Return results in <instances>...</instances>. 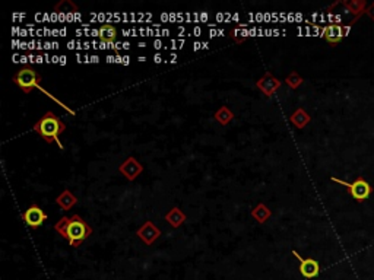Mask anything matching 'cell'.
Listing matches in <instances>:
<instances>
[{
	"instance_id": "1",
	"label": "cell",
	"mask_w": 374,
	"mask_h": 280,
	"mask_svg": "<svg viewBox=\"0 0 374 280\" xmlns=\"http://www.w3.org/2000/svg\"><path fill=\"white\" fill-rule=\"evenodd\" d=\"M54 230L60 237H63L73 248L82 245V242L88 240L92 234V228L79 215H73L70 217L63 216L54 225Z\"/></svg>"
},
{
	"instance_id": "2",
	"label": "cell",
	"mask_w": 374,
	"mask_h": 280,
	"mask_svg": "<svg viewBox=\"0 0 374 280\" xmlns=\"http://www.w3.org/2000/svg\"><path fill=\"white\" fill-rule=\"evenodd\" d=\"M34 130L41 136V139L46 140L49 145L56 142L60 149H63V145L60 143L59 136L66 130V124L60 120V117L54 114L53 111H47L34 124Z\"/></svg>"
},
{
	"instance_id": "3",
	"label": "cell",
	"mask_w": 374,
	"mask_h": 280,
	"mask_svg": "<svg viewBox=\"0 0 374 280\" xmlns=\"http://www.w3.org/2000/svg\"><path fill=\"white\" fill-rule=\"evenodd\" d=\"M43 77L39 73H37V70L34 67H21L12 77V82L19 88L21 90H24V94H29L34 88H39V83H41Z\"/></svg>"
},
{
	"instance_id": "4",
	"label": "cell",
	"mask_w": 374,
	"mask_h": 280,
	"mask_svg": "<svg viewBox=\"0 0 374 280\" xmlns=\"http://www.w3.org/2000/svg\"><path fill=\"white\" fill-rule=\"evenodd\" d=\"M332 181H334V182H338V184H341V185H344V187H347L349 196H351L354 200H357L358 203H362L364 200H367V199L370 197V194L373 193V187H371L365 179L362 178V177H358V178L355 179V181H352V182L335 178V177H332Z\"/></svg>"
},
{
	"instance_id": "5",
	"label": "cell",
	"mask_w": 374,
	"mask_h": 280,
	"mask_svg": "<svg viewBox=\"0 0 374 280\" xmlns=\"http://www.w3.org/2000/svg\"><path fill=\"white\" fill-rule=\"evenodd\" d=\"M22 217H24V222L29 228L37 229L47 220V213L39 207L38 204H31L22 213Z\"/></svg>"
},
{
	"instance_id": "6",
	"label": "cell",
	"mask_w": 374,
	"mask_h": 280,
	"mask_svg": "<svg viewBox=\"0 0 374 280\" xmlns=\"http://www.w3.org/2000/svg\"><path fill=\"white\" fill-rule=\"evenodd\" d=\"M293 255L300 261V273L304 279H314L320 273V266L314 258H304L298 254L296 250H293Z\"/></svg>"
},
{
	"instance_id": "7",
	"label": "cell",
	"mask_w": 374,
	"mask_h": 280,
	"mask_svg": "<svg viewBox=\"0 0 374 280\" xmlns=\"http://www.w3.org/2000/svg\"><path fill=\"white\" fill-rule=\"evenodd\" d=\"M281 85H282V82H281L278 77L273 76L271 72H266V73L256 82L258 89L260 90L263 95H266V97H272L276 90L281 88Z\"/></svg>"
},
{
	"instance_id": "8",
	"label": "cell",
	"mask_w": 374,
	"mask_h": 280,
	"mask_svg": "<svg viewBox=\"0 0 374 280\" xmlns=\"http://www.w3.org/2000/svg\"><path fill=\"white\" fill-rule=\"evenodd\" d=\"M118 171H120L126 178L129 179V181H135V179L138 178V177L143 172V166L136 158L129 156L121 165L118 166Z\"/></svg>"
},
{
	"instance_id": "9",
	"label": "cell",
	"mask_w": 374,
	"mask_h": 280,
	"mask_svg": "<svg viewBox=\"0 0 374 280\" xmlns=\"http://www.w3.org/2000/svg\"><path fill=\"white\" fill-rule=\"evenodd\" d=\"M136 235L145 242V245H152L161 237V230L156 228V225H155L154 222L146 220L142 226L138 229Z\"/></svg>"
},
{
	"instance_id": "10",
	"label": "cell",
	"mask_w": 374,
	"mask_h": 280,
	"mask_svg": "<svg viewBox=\"0 0 374 280\" xmlns=\"http://www.w3.org/2000/svg\"><path fill=\"white\" fill-rule=\"evenodd\" d=\"M344 37V28L338 24H332L323 28V38L330 44H338Z\"/></svg>"
},
{
	"instance_id": "11",
	"label": "cell",
	"mask_w": 374,
	"mask_h": 280,
	"mask_svg": "<svg viewBox=\"0 0 374 280\" xmlns=\"http://www.w3.org/2000/svg\"><path fill=\"white\" fill-rule=\"evenodd\" d=\"M342 5L348 9V12H351L354 16H355L354 21H352L351 24H355L357 19H360L362 13L367 11V9H365L367 3H365L364 0H349V2H342Z\"/></svg>"
},
{
	"instance_id": "12",
	"label": "cell",
	"mask_w": 374,
	"mask_h": 280,
	"mask_svg": "<svg viewBox=\"0 0 374 280\" xmlns=\"http://www.w3.org/2000/svg\"><path fill=\"white\" fill-rule=\"evenodd\" d=\"M186 219H187V216L183 213V210H180L179 207H173L165 215V220L170 223V226H173L176 229L180 228L181 225L186 222Z\"/></svg>"
},
{
	"instance_id": "13",
	"label": "cell",
	"mask_w": 374,
	"mask_h": 280,
	"mask_svg": "<svg viewBox=\"0 0 374 280\" xmlns=\"http://www.w3.org/2000/svg\"><path fill=\"white\" fill-rule=\"evenodd\" d=\"M98 37L104 44H113L117 38L116 26L111 25V24H104L98 29Z\"/></svg>"
},
{
	"instance_id": "14",
	"label": "cell",
	"mask_w": 374,
	"mask_h": 280,
	"mask_svg": "<svg viewBox=\"0 0 374 280\" xmlns=\"http://www.w3.org/2000/svg\"><path fill=\"white\" fill-rule=\"evenodd\" d=\"M289 121L297 128H304L311 121V117L304 108H297L289 117Z\"/></svg>"
},
{
	"instance_id": "15",
	"label": "cell",
	"mask_w": 374,
	"mask_h": 280,
	"mask_svg": "<svg viewBox=\"0 0 374 280\" xmlns=\"http://www.w3.org/2000/svg\"><path fill=\"white\" fill-rule=\"evenodd\" d=\"M56 203L62 207V210H70L73 206L77 204V199L70 190H63V193L56 199Z\"/></svg>"
},
{
	"instance_id": "16",
	"label": "cell",
	"mask_w": 374,
	"mask_h": 280,
	"mask_svg": "<svg viewBox=\"0 0 374 280\" xmlns=\"http://www.w3.org/2000/svg\"><path fill=\"white\" fill-rule=\"evenodd\" d=\"M250 215H252V217H253L256 222H259V223H265V222L272 216V212L265 203H259L258 206L252 210Z\"/></svg>"
},
{
	"instance_id": "17",
	"label": "cell",
	"mask_w": 374,
	"mask_h": 280,
	"mask_svg": "<svg viewBox=\"0 0 374 280\" xmlns=\"http://www.w3.org/2000/svg\"><path fill=\"white\" fill-rule=\"evenodd\" d=\"M214 118L220 123L221 126H228L234 118V113L227 105H222L220 110H217V113L214 114Z\"/></svg>"
},
{
	"instance_id": "18",
	"label": "cell",
	"mask_w": 374,
	"mask_h": 280,
	"mask_svg": "<svg viewBox=\"0 0 374 280\" xmlns=\"http://www.w3.org/2000/svg\"><path fill=\"white\" fill-rule=\"evenodd\" d=\"M284 82L291 88V89H298V88L304 83V79L300 76L297 72H291L288 76L285 77Z\"/></svg>"
},
{
	"instance_id": "19",
	"label": "cell",
	"mask_w": 374,
	"mask_h": 280,
	"mask_svg": "<svg viewBox=\"0 0 374 280\" xmlns=\"http://www.w3.org/2000/svg\"><path fill=\"white\" fill-rule=\"evenodd\" d=\"M365 13H367V15H368V16H370V18L374 21V2L370 5V6H368V9L365 11Z\"/></svg>"
}]
</instances>
